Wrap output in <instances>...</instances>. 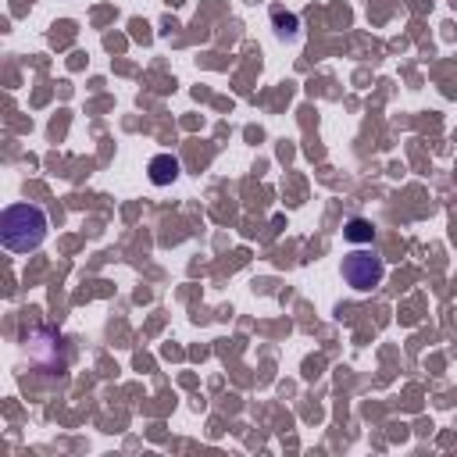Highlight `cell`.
<instances>
[{
	"label": "cell",
	"instance_id": "cell-1",
	"mask_svg": "<svg viewBox=\"0 0 457 457\" xmlns=\"http://www.w3.org/2000/svg\"><path fill=\"white\" fill-rule=\"evenodd\" d=\"M47 211L40 204H11L0 214V243L11 254H33L47 240Z\"/></svg>",
	"mask_w": 457,
	"mask_h": 457
},
{
	"label": "cell",
	"instance_id": "cell-2",
	"mask_svg": "<svg viewBox=\"0 0 457 457\" xmlns=\"http://www.w3.org/2000/svg\"><path fill=\"white\" fill-rule=\"evenodd\" d=\"M382 275H386V261H382L379 251H354V254L343 258V279L357 293L375 290L382 283Z\"/></svg>",
	"mask_w": 457,
	"mask_h": 457
},
{
	"label": "cell",
	"instance_id": "cell-3",
	"mask_svg": "<svg viewBox=\"0 0 457 457\" xmlns=\"http://www.w3.org/2000/svg\"><path fill=\"white\" fill-rule=\"evenodd\" d=\"M147 172H150V182H154V186H172V182L182 175V164H179V157H172V154H157V157H150Z\"/></svg>",
	"mask_w": 457,
	"mask_h": 457
},
{
	"label": "cell",
	"instance_id": "cell-4",
	"mask_svg": "<svg viewBox=\"0 0 457 457\" xmlns=\"http://www.w3.org/2000/svg\"><path fill=\"white\" fill-rule=\"evenodd\" d=\"M343 240H350V243H372L375 240V225L368 218H350L343 225Z\"/></svg>",
	"mask_w": 457,
	"mask_h": 457
},
{
	"label": "cell",
	"instance_id": "cell-5",
	"mask_svg": "<svg viewBox=\"0 0 457 457\" xmlns=\"http://www.w3.org/2000/svg\"><path fill=\"white\" fill-rule=\"evenodd\" d=\"M272 22H275V33H279L283 40H293V36L300 33L297 15H290V11H283V8H275V11H272Z\"/></svg>",
	"mask_w": 457,
	"mask_h": 457
}]
</instances>
